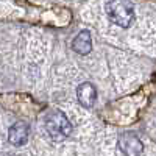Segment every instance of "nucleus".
I'll return each mask as SVG.
<instances>
[{"instance_id":"obj_2","label":"nucleus","mask_w":156,"mask_h":156,"mask_svg":"<svg viewBox=\"0 0 156 156\" xmlns=\"http://www.w3.org/2000/svg\"><path fill=\"white\" fill-rule=\"evenodd\" d=\"M106 16L120 28H128L133 22L134 9L129 0H111L106 3Z\"/></svg>"},{"instance_id":"obj_1","label":"nucleus","mask_w":156,"mask_h":156,"mask_svg":"<svg viewBox=\"0 0 156 156\" xmlns=\"http://www.w3.org/2000/svg\"><path fill=\"white\" fill-rule=\"evenodd\" d=\"M44 126H45L47 134L56 142L67 139L72 133V123L69 122L67 115L64 112H61V111H58V109L50 111L45 115Z\"/></svg>"},{"instance_id":"obj_6","label":"nucleus","mask_w":156,"mask_h":156,"mask_svg":"<svg viewBox=\"0 0 156 156\" xmlns=\"http://www.w3.org/2000/svg\"><path fill=\"white\" fill-rule=\"evenodd\" d=\"M72 48H73V51H76L80 55L90 53V50H92V37H90V33L87 30H83L78 33L72 42Z\"/></svg>"},{"instance_id":"obj_3","label":"nucleus","mask_w":156,"mask_h":156,"mask_svg":"<svg viewBox=\"0 0 156 156\" xmlns=\"http://www.w3.org/2000/svg\"><path fill=\"white\" fill-rule=\"evenodd\" d=\"M119 148L125 156H140L144 151L140 139L134 133H122L119 137Z\"/></svg>"},{"instance_id":"obj_4","label":"nucleus","mask_w":156,"mask_h":156,"mask_svg":"<svg viewBox=\"0 0 156 156\" xmlns=\"http://www.w3.org/2000/svg\"><path fill=\"white\" fill-rule=\"evenodd\" d=\"M8 140L11 145L20 147L25 145L28 140V125L25 122H16L8 129Z\"/></svg>"},{"instance_id":"obj_5","label":"nucleus","mask_w":156,"mask_h":156,"mask_svg":"<svg viewBox=\"0 0 156 156\" xmlns=\"http://www.w3.org/2000/svg\"><path fill=\"white\" fill-rule=\"evenodd\" d=\"M76 98L83 106L90 108L94 106V103L97 101V89L92 83H81L76 89Z\"/></svg>"}]
</instances>
